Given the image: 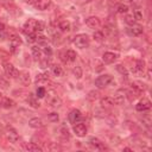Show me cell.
<instances>
[{
	"label": "cell",
	"instance_id": "1",
	"mask_svg": "<svg viewBox=\"0 0 152 152\" xmlns=\"http://www.w3.org/2000/svg\"><path fill=\"white\" fill-rule=\"evenodd\" d=\"M44 97H45L46 103H49L50 106H52L55 108H57L62 104V100L59 99V96L56 94L55 90H48V93H45Z\"/></svg>",
	"mask_w": 152,
	"mask_h": 152
},
{
	"label": "cell",
	"instance_id": "2",
	"mask_svg": "<svg viewBox=\"0 0 152 152\" xmlns=\"http://www.w3.org/2000/svg\"><path fill=\"white\" fill-rule=\"evenodd\" d=\"M74 44H75V46L78 48V49H86V48L89 46L90 39H89L88 34L81 33V34H77V36L74 38Z\"/></svg>",
	"mask_w": 152,
	"mask_h": 152
},
{
	"label": "cell",
	"instance_id": "3",
	"mask_svg": "<svg viewBox=\"0 0 152 152\" xmlns=\"http://www.w3.org/2000/svg\"><path fill=\"white\" fill-rule=\"evenodd\" d=\"M110 83H113V76L112 75H108V74H104V75H101L99 76L96 80H95V86L97 88H104L107 86H109Z\"/></svg>",
	"mask_w": 152,
	"mask_h": 152
},
{
	"label": "cell",
	"instance_id": "4",
	"mask_svg": "<svg viewBox=\"0 0 152 152\" xmlns=\"http://www.w3.org/2000/svg\"><path fill=\"white\" fill-rule=\"evenodd\" d=\"M4 70H5V74L11 78H18L19 76V70L11 63H5Z\"/></svg>",
	"mask_w": 152,
	"mask_h": 152
},
{
	"label": "cell",
	"instance_id": "5",
	"mask_svg": "<svg viewBox=\"0 0 152 152\" xmlns=\"http://www.w3.org/2000/svg\"><path fill=\"white\" fill-rule=\"evenodd\" d=\"M6 138L8 139L10 142L15 144V142H18V140H19V134H18V132H17L15 128H13V127H7V129H6Z\"/></svg>",
	"mask_w": 152,
	"mask_h": 152
},
{
	"label": "cell",
	"instance_id": "6",
	"mask_svg": "<svg viewBox=\"0 0 152 152\" xmlns=\"http://www.w3.org/2000/svg\"><path fill=\"white\" fill-rule=\"evenodd\" d=\"M36 23H37V20H34V19H28V20H26L25 24H24V26H23V31H24L26 34L36 32Z\"/></svg>",
	"mask_w": 152,
	"mask_h": 152
},
{
	"label": "cell",
	"instance_id": "7",
	"mask_svg": "<svg viewBox=\"0 0 152 152\" xmlns=\"http://www.w3.org/2000/svg\"><path fill=\"white\" fill-rule=\"evenodd\" d=\"M10 43H11V48H12V51H15L20 45H21V38L15 34V33H11L10 34Z\"/></svg>",
	"mask_w": 152,
	"mask_h": 152
},
{
	"label": "cell",
	"instance_id": "8",
	"mask_svg": "<svg viewBox=\"0 0 152 152\" xmlns=\"http://www.w3.org/2000/svg\"><path fill=\"white\" fill-rule=\"evenodd\" d=\"M86 25L89 27V28H99L100 25H101V21L95 15H91V17H88L86 19Z\"/></svg>",
	"mask_w": 152,
	"mask_h": 152
},
{
	"label": "cell",
	"instance_id": "9",
	"mask_svg": "<svg viewBox=\"0 0 152 152\" xmlns=\"http://www.w3.org/2000/svg\"><path fill=\"white\" fill-rule=\"evenodd\" d=\"M72 129H74V132H75V134L77 137H84L87 134V127L81 121L80 122H76V125H74Z\"/></svg>",
	"mask_w": 152,
	"mask_h": 152
},
{
	"label": "cell",
	"instance_id": "10",
	"mask_svg": "<svg viewBox=\"0 0 152 152\" xmlns=\"http://www.w3.org/2000/svg\"><path fill=\"white\" fill-rule=\"evenodd\" d=\"M116 58H118V53H114V52H112V51H107V52H104V53L102 55V61H103V63H106V64H112V63H114V62L116 61Z\"/></svg>",
	"mask_w": 152,
	"mask_h": 152
},
{
	"label": "cell",
	"instance_id": "11",
	"mask_svg": "<svg viewBox=\"0 0 152 152\" xmlns=\"http://www.w3.org/2000/svg\"><path fill=\"white\" fill-rule=\"evenodd\" d=\"M125 99H126V91L124 89H119L115 94H114V97H113V101L115 104H122L125 102Z\"/></svg>",
	"mask_w": 152,
	"mask_h": 152
},
{
	"label": "cell",
	"instance_id": "12",
	"mask_svg": "<svg viewBox=\"0 0 152 152\" xmlns=\"http://www.w3.org/2000/svg\"><path fill=\"white\" fill-rule=\"evenodd\" d=\"M150 108H151V102L147 99H142L135 104V109L138 112H145V110H148Z\"/></svg>",
	"mask_w": 152,
	"mask_h": 152
},
{
	"label": "cell",
	"instance_id": "13",
	"mask_svg": "<svg viewBox=\"0 0 152 152\" xmlns=\"http://www.w3.org/2000/svg\"><path fill=\"white\" fill-rule=\"evenodd\" d=\"M82 113L78 110V109H72L70 113H69V121L71 124H76V122H80L82 120Z\"/></svg>",
	"mask_w": 152,
	"mask_h": 152
},
{
	"label": "cell",
	"instance_id": "14",
	"mask_svg": "<svg viewBox=\"0 0 152 152\" xmlns=\"http://www.w3.org/2000/svg\"><path fill=\"white\" fill-rule=\"evenodd\" d=\"M28 126L32 127V128H36V129H39V128H43L45 126L44 121L40 119V118H32L30 119L28 121Z\"/></svg>",
	"mask_w": 152,
	"mask_h": 152
},
{
	"label": "cell",
	"instance_id": "15",
	"mask_svg": "<svg viewBox=\"0 0 152 152\" xmlns=\"http://www.w3.org/2000/svg\"><path fill=\"white\" fill-rule=\"evenodd\" d=\"M51 5V0H36L34 2V7L39 11H45L50 7Z\"/></svg>",
	"mask_w": 152,
	"mask_h": 152
},
{
	"label": "cell",
	"instance_id": "16",
	"mask_svg": "<svg viewBox=\"0 0 152 152\" xmlns=\"http://www.w3.org/2000/svg\"><path fill=\"white\" fill-rule=\"evenodd\" d=\"M100 103H101V107L102 108H106V109H109L114 106V101H113V97L110 96H104L100 100Z\"/></svg>",
	"mask_w": 152,
	"mask_h": 152
},
{
	"label": "cell",
	"instance_id": "17",
	"mask_svg": "<svg viewBox=\"0 0 152 152\" xmlns=\"http://www.w3.org/2000/svg\"><path fill=\"white\" fill-rule=\"evenodd\" d=\"M142 32H144V27L139 24H133L129 27V33L132 36H140Z\"/></svg>",
	"mask_w": 152,
	"mask_h": 152
},
{
	"label": "cell",
	"instance_id": "18",
	"mask_svg": "<svg viewBox=\"0 0 152 152\" xmlns=\"http://www.w3.org/2000/svg\"><path fill=\"white\" fill-rule=\"evenodd\" d=\"M19 80H20V82L23 83V84H25V86H27V84H30V82H31V77H30V72L28 71H26V70H24V71H20L19 72Z\"/></svg>",
	"mask_w": 152,
	"mask_h": 152
},
{
	"label": "cell",
	"instance_id": "19",
	"mask_svg": "<svg viewBox=\"0 0 152 152\" xmlns=\"http://www.w3.org/2000/svg\"><path fill=\"white\" fill-rule=\"evenodd\" d=\"M89 144H90L93 147L97 148V150H104V148H106V147L103 146V142H102L100 139L95 138V137H93V138L89 139Z\"/></svg>",
	"mask_w": 152,
	"mask_h": 152
},
{
	"label": "cell",
	"instance_id": "20",
	"mask_svg": "<svg viewBox=\"0 0 152 152\" xmlns=\"http://www.w3.org/2000/svg\"><path fill=\"white\" fill-rule=\"evenodd\" d=\"M24 148L26 151H32V152H39V151H43V148L40 146H38L37 144L34 142H28V144H25L24 145Z\"/></svg>",
	"mask_w": 152,
	"mask_h": 152
},
{
	"label": "cell",
	"instance_id": "21",
	"mask_svg": "<svg viewBox=\"0 0 152 152\" xmlns=\"http://www.w3.org/2000/svg\"><path fill=\"white\" fill-rule=\"evenodd\" d=\"M14 104H15L14 101L12 99L7 97V96H4V99H2V101L0 103V106L4 107V108H12V107H14Z\"/></svg>",
	"mask_w": 152,
	"mask_h": 152
},
{
	"label": "cell",
	"instance_id": "22",
	"mask_svg": "<svg viewBox=\"0 0 152 152\" xmlns=\"http://www.w3.org/2000/svg\"><path fill=\"white\" fill-rule=\"evenodd\" d=\"M58 28H59L62 32H69L70 28H71V24H70V21H68V20H62V21L58 24Z\"/></svg>",
	"mask_w": 152,
	"mask_h": 152
},
{
	"label": "cell",
	"instance_id": "23",
	"mask_svg": "<svg viewBox=\"0 0 152 152\" xmlns=\"http://www.w3.org/2000/svg\"><path fill=\"white\" fill-rule=\"evenodd\" d=\"M64 55H65V61L68 62H74L77 58V53L74 50H66Z\"/></svg>",
	"mask_w": 152,
	"mask_h": 152
},
{
	"label": "cell",
	"instance_id": "24",
	"mask_svg": "<svg viewBox=\"0 0 152 152\" xmlns=\"http://www.w3.org/2000/svg\"><path fill=\"white\" fill-rule=\"evenodd\" d=\"M59 137L63 139V140H68L70 138V133H69V129L65 127V126H62L59 128Z\"/></svg>",
	"mask_w": 152,
	"mask_h": 152
},
{
	"label": "cell",
	"instance_id": "25",
	"mask_svg": "<svg viewBox=\"0 0 152 152\" xmlns=\"http://www.w3.org/2000/svg\"><path fill=\"white\" fill-rule=\"evenodd\" d=\"M31 52H32V56L36 58V59H40L42 55H43V51L40 50V48L38 46H32L31 48Z\"/></svg>",
	"mask_w": 152,
	"mask_h": 152
},
{
	"label": "cell",
	"instance_id": "26",
	"mask_svg": "<svg viewBox=\"0 0 152 152\" xmlns=\"http://www.w3.org/2000/svg\"><path fill=\"white\" fill-rule=\"evenodd\" d=\"M48 78H49V74H38L37 76H36V83L38 84H42V83H44V82H46L48 81Z\"/></svg>",
	"mask_w": 152,
	"mask_h": 152
},
{
	"label": "cell",
	"instance_id": "27",
	"mask_svg": "<svg viewBox=\"0 0 152 152\" xmlns=\"http://www.w3.org/2000/svg\"><path fill=\"white\" fill-rule=\"evenodd\" d=\"M27 102H28V104L30 106H32L33 108H38L40 104H39V102L37 101V99L32 95V94H28V97H27Z\"/></svg>",
	"mask_w": 152,
	"mask_h": 152
},
{
	"label": "cell",
	"instance_id": "28",
	"mask_svg": "<svg viewBox=\"0 0 152 152\" xmlns=\"http://www.w3.org/2000/svg\"><path fill=\"white\" fill-rule=\"evenodd\" d=\"M145 68H146V63H145V61H144V59H138L137 63H135V70L142 72V71L145 70Z\"/></svg>",
	"mask_w": 152,
	"mask_h": 152
},
{
	"label": "cell",
	"instance_id": "29",
	"mask_svg": "<svg viewBox=\"0 0 152 152\" xmlns=\"http://www.w3.org/2000/svg\"><path fill=\"white\" fill-rule=\"evenodd\" d=\"M72 75L75 78H81L83 76V71L81 69V66H75L72 68Z\"/></svg>",
	"mask_w": 152,
	"mask_h": 152
},
{
	"label": "cell",
	"instance_id": "30",
	"mask_svg": "<svg viewBox=\"0 0 152 152\" xmlns=\"http://www.w3.org/2000/svg\"><path fill=\"white\" fill-rule=\"evenodd\" d=\"M116 70L125 77V78H127L128 77V71H127V69L124 66V65H121V64H118L116 65Z\"/></svg>",
	"mask_w": 152,
	"mask_h": 152
},
{
	"label": "cell",
	"instance_id": "31",
	"mask_svg": "<svg viewBox=\"0 0 152 152\" xmlns=\"http://www.w3.org/2000/svg\"><path fill=\"white\" fill-rule=\"evenodd\" d=\"M52 72H53L55 76H62V74H63V69H62V66L55 64V65H52Z\"/></svg>",
	"mask_w": 152,
	"mask_h": 152
},
{
	"label": "cell",
	"instance_id": "32",
	"mask_svg": "<svg viewBox=\"0 0 152 152\" xmlns=\"http://www.w3.org/2000/svg\"><path fill=\"white\" fill-rule=\"evenodd\" d=\"M133 17L135 18V20H141L142 19V11L140 10V8H134V11H133Z\"/></svg>",
	"mask_w": 152,
	"mask_h": 152
},
{
	"label": "cell",
	"instance_id": "33",
	"mask_svg": "<svg viewBox=\"0 0 152 152\" xmlns=\"http://www.w3.org/2000/svg\"><path fill=\"white\" fill-rule=\"evenodd\" d=\"M93 37H94V39H95L96 42H102L103 38H104V34H103L102 31H95L94 34H93Z\"/></svg>",
	"mask_w": 152,
	"mask_h": 152
},
{
	"label": "cell",
	"instance_id": "34",
	"mask_svg": "<svg viewBox=\"0 0 152 152\" xmlns=\"http://www.w3.org/2000/svg\"><path fill=\"white\" fill-rule=\"evenodd\" d=\"M125 21H126V24H128V25L131 26V25L135 24V18L133 17V14H127V13H126V15H125Z\"/></svg>",
	"mask_w": 152,
	"mask_h": 152
},
{
	"label": "cell",
	"instance_id": "35",
	"mask_svg": "<svg viewBox=\"0 0 152 152\" xmlns=\"http://www.w3.org/2000/svg\"><path fill=\"white\" fill-rule=\"evenodd\" d=\"M118 12H119L120 14H126V13L128 12V6L125 5V4H120V5L118 6Z\"/></svg>",
	"mask_w": 152,
	"mask_h": 152
},
{
	"label": "cell",
	"instance_id": "36",
	"mask_svg": "<svg viewBox=\"0 0 152 152\" xmlns=\"http://www.w3.org/2000/svg\"><path fill=\"white\" fill-rule=\"evenodd\" d=\"M99 91H96V90H91V91H89V94H88V100H90V101H94V100H96V99H99Z\"/></svg>",
	"mask_w": 152,
	"mask_h": 152
},
{
	"label": "cell",
	"instance_id": "37",
	"mask_svg": "<svg viewBox=\"0 0 152 152\" xmlns=\"http://www.w3.org/2000/svg\"><path fill=\"white\" fill-rule=\"evenodd\" d=\"M8 18V11L4 7H0V20H6Z\"/></svg>",
	"mask_w": 152,
	"mask_h": 152
},
{
	"label": "cell",
	"instance_id": "38",
	"mask_svg": "<svg viewBox=\"0 0 152 152\" xmlns=\"http://www.w3.org/2000/svg\"><path fill=\"white\" fill-rule=\"evenodd\" d=\"M36 42H38V44H40V45H46V43H48V37H45V36H39V34H38Z\"/></svg>",
	"mask_w": 152,
	"mask_h": 152
},
{
	"label": "cell",
	"instance_id": "39",
	"mask_svg": "<svg viewBox=\"0 0 152 152\" xmlns=\"http://www.w3.org/2000/svg\"><path fill=\"white\" fill-rule=\"evenodd\" d=\"M50 65V58L49 57H45V58H40V68L42 69H45V68H48Z\"/></svg>",
	"mask_w": 152,
	"mask_h": 152
},
{
	"label": "cell",
	"instance_id": "40",
	"mask_svg": "<svg viewBox=\"0 0 152 152\" xmlns=\"http://www.w3.org/2000/svg\"><path fill=\"white\" fill-rule=\"evenodd\" d=\"M45 30V23L43 21H37L36 23V32H42Z\"/></svg>",
	"mask_w": 152,
	"mask_h": 152
},
{
	"label": "cell",
	"instance_id": "41",
	"mask_svg": "<svg viewBox=\"0 0 152 152\" xmlns=\"http://www.w3.org/2000/svg\"><path fill=\"white\" fill-rule=\"evenodd\" d=\"M45 93H46V90H45V88L44 87H39V88H37V97H39V99H42V97H44L45 96Z\"/></svg>",
	"mask_w": 152,
	"mask_h": 152
},
{
	"label": "cell",
	"instance_id": "42",
	"mask_svg": "<svg viewBox=\"0 0 152 152\" xmlns=\"http://www.w3.org/2000/svg\"><path fill=\"white\" fill-rule=\"evenodd\" d=\"M48 119H49V121H51V122H57L58 119H59V115L53 112V113H50V114H49Z\"/></svg>",
	"mask_w": 152,
	"mask_h": 152
},
{
	"label": "cell",
	"instance_id": "43",
	"mask_svg": "<svg viewBox=\"0 0 152 152\" xmlns=\"http://www.w3.org/2000/svg\"><path fill=\"white\" fill-rule=\"evenodd\" d=\"M8 86H10L8 81H7V80H5L4 77H0V88H1V89H7V88H8Z\"/></svg>",
	"mask_w": 152,
	"mask_h": 152
},
{
	"label": "cell",
	"instance_id": "44",
	"mask_svg": "<svg viewBox=\"0 0 152 152\" xmlns=\"http://www.w3.org/2000/svg\"><path fill=\"white\" fill-rule=\"evenodd\" d=\"M26 36H27V42H28V43H34L36 39H37V34H36V32H33V33H28V34H26Z\"/></svg>",
	"mask_w": 152,
	"mask_h": 152
},
{
	"label": "cell",
	"instance_id": "45",
	"mask_svg": "<svg viewBox=\"0 0 152 152\" xmlns=\"http://www.w3.org/2000/svg\"><path fill=\"white\" fill-rule=\"evenodd\" d=\"M44 52H45V53H46L49 57L52 55V50H51V48H50V46H48V45L44 48Z\"/></svg>",
	"mask_w": 152,
	"mask_h": 152
},
{
	"label": "cell",
	"instance_id": "46",
	"mask_svg": "<svg viewBox=\"0 0 152 152\" xmlns=\"http://www.w3.org/2000/svg\"><path fill=\"white\" fill-rule=\"evenodd\" d=\"M48 148H49L50 151H53V150H56V151H57V150H61V147H59L58 145H56V144H53V142H52V144H51V145H50V146H49Z\"/></svg>",
	"mask_w": 152,
	"mask_h": 152
},
{
	"label": "cell",
	"instance_id": "47",
	"mask_svg": "<svg viewBox=\"0 0 152 152\" xmlns=\"http://www.w3.org/2000/svg\"><path fill=\"white\" fill-rule=\"evenodd\" d=\"M24 2L25 4H28V5H34L36 0H24Z\"/></svg>",
	"mask_w": 152,
	"mask_h": 152
},
{
	"label": "cell",
	"instance_id": "48",
	"mask_svg": "<svg viewBox=\"0 0 152 152\" xmlns=\"http://www.w3.org/2000/svg\"><path fill=\"white\" fill-rule=\"evenodd\" d=\"M6 38V33H4V31L0 33V40H4Z\"/></svg>",
	"mask_w": 152,
	"mask_h": 152
},
{
	"label": "cell",
	"instance_id": "49",
	"mask_svg": "<svg viewBox=\"0 0 152 152\" xmlns=\"http://www.w3.org/2000/svg\"><path fill=\"white\" fill-rule=\"evenodd\" d=\"M5 30V24H2V23H0V32H2Z\"/></svg>",
	"mask_w": 152,
	"mask_h": 152
},
{
	"label": "cell",
	"instance_id": "50",
	"mask_svg": "<svg viewBox=\"0 0 152 152\" xmlns=\"http://www.w3.org/2000/svg\"><path fill=\"white\" fill-rule=\"evenodd\" d=\"M124 151H132V148H129V147H125Z\"/></svg>",
	"mask_w": 152,
	"mask_h": 152
},
{
	"label": "cell",
	"instance_id": "51",
	"mask_svg": "<svg viewBox=\"0 0 152 152\" xmlns=\"http://www.w3.org/2000/svg\"><path fill=\"white\" fill-rule=\"evenodd\" d=\"M86 1H87V2H90V1H93V0H86Z\"/></svg>",
	"mask_w": 152,
	"mask_h": 152
}]
</instances>
